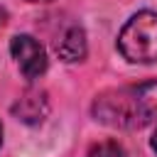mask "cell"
<instances>
[{
	"label": "cell",
	"mask_w": 157,
	"mask_h": 157,
	"mask_svg": "<svg viewBox=\"0 0 157 157\" xmlns=\"http://www.w3.org/2000/svg\"><path fill=\"white\" fill-rule=\"evenodd\" d=\"M118 49L128 61L155 64L157 61V12L145 10L132 15L118 34Z\"/></svg>",
	"instance_id": "6da1fadb"
},
{
	"label": "cell",
	"mask_w": 157,
	"mask_h": 157,
	"mask_svg": "<svg viewBox=\"0 0 157 157\" xmlns=\"http://www.w3.org/2000/svg\"><path fill=\"white\" fill-rule=\"evenodd\" d=\"M10 52L20 66V71L25 74V78H39L47 71V54L44 47L29 37V34H17L10 44Z\"/></svg>",
	"instance_id": "7a4b0ae2"
},
{
	"label": "cell",
	"mask_w": 157,
	"mask_h": 157,
	"mask_svg": "<svg viewBox=\"0 0 157 157\" xmlns=\"http://www.w3.org/2000/svg\"><path fill=\"white\" fill-rule=\"evenodd\" d=\"M54 49H56V54H59L64 61H69V64L81 61V59L86 56V34H83V29L76 27V25H71L69 29H64V34L56 39Z\"/></svg>",
	"instance_id": "3957f363"
},
{
	"label": "cell",
	"mask_w": 157,
	"mask_h": 157,
	"mask_svg": "<svg viewBox=\"0 0 157 157\" xmlns=\"http://www.w3.org/2000/svg\"><path fill=\"white\" fill-rule=\"evenodd\" d=\"M25 123H42L49 105H47V96L42 91H27L12 108Z\"/></svg>",
	"instance_id": "277c9868"
},
{
	"label": "cell",
	"mask_w": 157,
	"mask_h": 157,
	"mask_svg": "<svg viewBox=\"0 0 157 157\" xmlns=\"http://www.w3.org/2000/svg\"><path fill=\"white\" fill-rule=\"evenodd\" d=\"M132 101L137 108V115L145 123H150L157 115V81L142 83V86H132Z\"/></svg>",
	"instance_id": "5b68a950"
},
{
	"label": "cell",
	"mask_w": 157,
	"mask_h": 157,
	"mask_svg": "<svg viewBox=\"0 0 157 157\" xmlns=\"http://www.w3.org/2000/svg\"><path fill=\"white\" fill-rule=\"evenodd\" d=\"M88 157H125V150H123V145L115 142V140H103V142L91 145Z\"/></svg>",
	"instance_id": "8992f818"
},
{
	"label": "cell",
	"mask_w": 157,
	"mask_h": 157,
	"mask_svg": "<svg viewBox=\"0 0 157 157\" xmlns=\"http://www.w3.org/2000/svg\"><path fill=\"white\" fill-rule=\"evenodd\" d=\"M5 17H7V15H5V10L0 7V25H5Z\"/></svg>",
	"instance_id": "52a82bcc"
},
{
	"label": "cell",
	"mask_w": 157,
	"mask_h": 157,
	"mask_svg": "<svg viewBox=\"0 0 157 157\" xmlns=\"http://www.w3.org/2000/svg\"><path fill=\"white\" fill-rule=\"evenodd\" d=\"M152 150L157 152V130H155V137H152Z\"/></svg>",
	"instance_id": "ba28073f"
},
{
	"label": "cell",
	"mask_w": 157,
	"mask_h": 157,
	"mask_svg": "<svg viewBox=\"0 0 157 157\" xmlns=\"http://www.w3.org/2000/svg\"><path fill=\"white\" fill-rule=\"evenodd\" d=\"M29 2H52V0H29Z\"/></svg>",
	"instance_id": "9c48e42d"
},
{
	"label": "cell",
	"mask_w": 157,
	"mask_h": 157,
	"mask_svg": "<svg viewBox=\"0 0 157 157\" xmlns=\"http://www.w3.org/2000/svg\"><path fill=\"white\" fill-rule=\"evenodd\" d=\"M0 142H2V128H0Z\"/></svg>",
	"instance_id": "30bf717a"
}]
</instances>
